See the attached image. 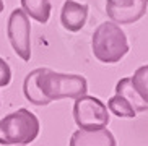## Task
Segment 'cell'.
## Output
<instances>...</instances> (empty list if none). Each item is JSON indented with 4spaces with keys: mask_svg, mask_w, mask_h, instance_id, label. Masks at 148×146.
Wrapping results in <instances>:
<instances>
[{
    "mask_svg": "<svg viewBox=\"0 0 148 146\" xmlns=\"http://www.w3.org/2000/svg\"><path fill=\"white\" fill-rule=\"evenodd\" d=\"M86 78L73 73H57L51 68H36L23 81L25 98L34 106H47L59 99H77L86 94Z\"/></svg>",
    "mask_w": 148,
    "mask_h": 146,
    "instance_id": "6da1fadb",
    "label": "cell"
},
{
    "mask_svg": "<svg viewBox=\"0 0 148 146\" xmlns=\"http://www.w3.org/2000/svg\"><path fill=\"white\" fill-rule=\"evenodd\" d=\"M91 49L95 57L103 63H117L129 52L125 33L112 21L101 23L91 36Z\"/></svg>",
    "mask_w": 148,
    "mask_h": 146,
    "instance_id": "7a4b0ae2",
    "label": "cell"
},
{
    "mask_svg": "<svg viewBox=\"0 0 148 146\" xmlns=\"http://www.w3.org/2000/svg\"><path fill=\"white\" fill-rule=\"evenodd\" d=\"M39 120L21 107L0 120V145H29L39 135Z\"/></svg>",
    "mask_w": 148,
    "mask_h": 146,
    "instance_id": "3957f363",
    "label": "cell"
},
{
    "mask_svg": "<svg viewBox=\"0 0 148 146\" xmlns=\"http://www.w3.org/2000/svg\"><path fill=\"white\" fill-rule=\"evenodd\" d=\"M73 119L77 125L83 130L103 128L109 123V112L101 99L83 94L75 99Z\"/></svg>",
    "mask_w": 148,
    "mask_h": 146,
    "instance_id": "277c9868",
    "label": "cell"
},
{
    "mask_svg": "<svg viewBox=\"0 0 148 146\" xmlns=\"http://www.w3.org/2000/svg\"><path fill=\"white\" fill-rule=\"evenodd\" d=\"M8 41L21 60L29 62L31 59V23L29 18L21 8H16L10 13L7 25Z\"/></svg>",
    "mask_w": 148,
    "mask_h": 146,
    "instance_id": "5b68a950",
    "label": "cell"
},
{
    "mask_svg": "<svg viewBox=\"0 0 148 146\" xmlns=\"http://www.w3.org/2000/svg\"><path fill=\"white\" fill-rule=\"evenodd\" d=\"M148 0H106V13L116 25H132L147 13Z\"/></svg>",
    "mask_w": 148,
    "mask_h": 146,
    "instance_id": "8992f818",
    "label": "cell"
},
{
    "mask_svg": "<svg viewBox=\"0 0 148 146\" xmlns=\"http://www.w3.org/2000/svg\"><path fill=\"white\" fill-rule=\"evenodd\" d=\"M88 7L86 3H78L75 0H65L60 10V23L70 33H77L86 25L88 20Z\"/></svg>",
    "mask_w": 148,
    "mask_h": 146,
    "instance_id": "52a82bcc",
    "label": "cell"
},
{
    "mask_svg": "<svg viewBox=\"0 0 148 146\" xmlns=\"http://www.w3.org/2000/svg\"><path fill=\"white\" fill-rule=\"evenodd\" d=\"M70 146H116V138L106 127L95 130H77L70 138Z\"/></svg>",
    "mask_w": 148,
    "mask_h": 146,
    "instance_id": "ba28073f",
    "label": "cell"
},
{
    "mask_svg": "<svg viewBox=\"0 0 148 146\" xmlns=\"http://www.w3.org/2000/svg\"><path fill=\"white\" fill-rule=\"evenodd\" d=\"M116 94L124 96L129 101V104L134 107L135 112L148 111V102L140 96L138 91L135 89V86H134L130 78H122V80H119L117 85H116Z\"/></svg>",
    "mask_w": 148,
    "mask_h": 146,
    "instance_id": "9c48e42d",
    "label": "cell"
},
{
    "mask_svg": "<svg viewBox=\"0 0 148 146\" xmlns=\"http://www.w3.org/2000/svg\"><path fill=\"white\" fill-rule=\"evenodd\" d=\"M21 10L41 25H46L51 16V0H20Z\"/></svg>",
    "mask_w": 148,
    "mask_h": 146,
    "instance_id": "30bf717a",
    "label": "cell"
},
{
    "mask_svg": "<svg viewBox=\"0 0 148 146\" xmlns=\"http://www.w3.org/2000/svg\"><path fill=\"white\" fill-rule=\"evenodd\" d=\"M106 107L109 109L111 114H114V115H117V117H124V119H134V117L137 115V112H135L134 107L129 104V101L121 94L112 96V98L108 101V106H106Z\"/></svg>",
    "mask_w": 148,
    "mask_h": 146,
    "instance_id": "8fae6325",
    "label": "cell"
},
{
    "mask_svg": "<svg viewBox=\"0 0 148 146\" xmlns=\"http://www.w3.org/2000/svg\"><path fill=\"white\" fill-rule=\"evenodd\" d=\"M135 89L140 93V96L148 102V65H143L135 70L134 76H130Z\"/></svg>",
    "mask_w": 148,
    "mask_h": 146,
    "instance_id": "7c38bea8",
    "label": "cell"
},
{
    "mask_svg": "<svg viewBox=\"0 0 148 146\" xmlns=\"http://www.w3.org/2000/svg\"><path fill=\"white\" fill-rule=\"evenodd\" d=\"M12 81V70H10V65L0 57V88L7 86Z\"/></svg>",
    "mask_w": 148,
    "mask_h": 146,
    "instance_id": "4fadbf2b",
    "label": "cell"
},
{
    "mask_svg": "<svg viewBox=\"0 0 148 146\" xmlns=\"http://www.w3.org/2000/svg\"><path fill=\"white\" fill-rule=\"evenodd\" d=\"M3 8H5V5H3V0H0V13L3 12Z\"/></svg>",
    "mask_w": 148,
    "mask_h": 146,
    "instance_id": "5bb4252c",
    "label": "cell"
},
{
    "mask_svg": "<svg viewBox=\"0 0 148 146\" xmlns=\"http://www.w3.org/2000/svg\"><path fill=\"white\" fill-rule=\"evenodd\" d=\"M16 146H26V145H16Z\"/></svg>",
    "mask_w": 148,
    "mask_h": 146,
    "instance_id": "9a60e30c",
    "label": "cell"
}]
</instances>
